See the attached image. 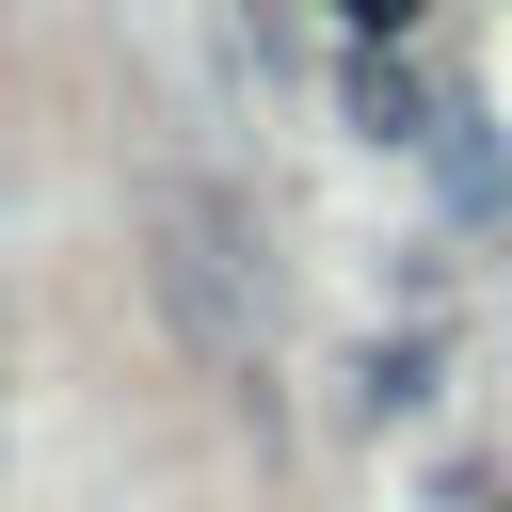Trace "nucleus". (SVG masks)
<instances>
[{
  "mask_svg": "<svg viewBox=\"0 0 512 512\" xmlns=\"http://www.w3.org/2000/svg\"><path fill=\"white\" fill-rule=\"evenodd\" d=\"M160 304H176V336L208 352V368H272V256H256V208L224 192V176H176L160 192Z\"/></svg>",
  "mask_w": 512,
  "mask_h": 512,
  "instance_id": "obj_1",
  "label": "nucleus"
},
{
  "mask_svg": "<svg viewBox=\"0 0 512 512\" xmlns=\"http://www.w3.org/2000/svg\"><path fill=\"white\" fill-rule=\"evenodd\" d=\"M416 144H432V176H448V208H464V224H480V208H512V192H496V128H480V96H464V80L432 96V128H416Z\"/></svg>",
  "mask_w": 512,
  "mask_h": 512,
  "instance_id": "obj_2",
  "label": "nucleus"
},
{
  "mask_svg": "<svg viewBox=\"0 0 512 512\" xmlns=\"http://www.w3.org/2000/svg\"><path fill=\"white\" fill-rule=\"evenodd\" d=\"M320 16H336V32H352V48H400V32H416V16H432V0H320Z\"/></svg>",
  "mask_w": 512,
  "mask_h": 512,
  "instance_id": "obj_3",
  "label": "nucleus"
},
{
  "mask_svg": "<svg viewBox=\"0 0 512 512\" xmlns=\"http://www.w3.org/2000/svg\"><path fill=\"white\" fill-rule=\"evenodd\" d=\"M448 512H512V480H480V464H464V480H448Z\"/></svg>",
  "mask_w": 512,
  "mask_h": 512,
  "instance_id": "obj_4",
  "label": "nucleus"
}]
</instances>
